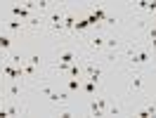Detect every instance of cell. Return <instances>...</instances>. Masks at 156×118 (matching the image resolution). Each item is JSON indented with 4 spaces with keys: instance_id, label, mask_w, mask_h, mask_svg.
Here are the masks:
<instances>
[{
    "instance_id": "1",
    "label": "cell",
    "mask_w": 156,
    "mask_h": 118,
    "mask_svg": "<svg viewBox=\"0 0 156 118\" xmlns=\"http://www.w3.org/2000/svg\"><path fill=\"white\" fill-rule=\"evenodd\" d=\"M78 54L73 52V50H64V52H59V64H66V66H71V64H76Z\"/></svg>"
},
{
    "instance_id": "2",
    "label": "cell",
    "mask_w": 156,
    "mask_h": 118,
    "mask_svg": "<svg viewBox=\"0 0 156 118\" xmlns=\"http://www.w3.org/2000/svg\"><path fill=\"white\" fill-rule=\"evenodd\" d=\"M12 14H14V19H31V10L24 7V5H14V7H12Z\"/></svg>"
},
{
    "instance_id": "3",
    "label": "cell",
    "mask_w": 156,
    "mask_h": 118,
    "mask_svg": "<svg viewBox=\"0 0 156 118\" xmlns=\"http://www.w3.org/2000/svg\"><path fill=\"white\" fill-rule=\"evenodd\" d=\"M90 47L92 50H102L104 47V43H107V38H102V36H92V38H88Z\"/></svg>"
},
{
    "instance_id": "4",
    "label": "cell",
    "mask_w": 156,
    "mask_h": 118,
    "mask_svg": "<svg viewBox=\"0 0 156 118\" xmlns=\"http://www.w3.org/2000/svg\"><path fill=\"white\" fill-rule=\"evenodd\" d=\"M133 61H135V64H147V61H149V52H147V50H140V52H137V54H133Z\"/></svg>"
},
{
    "instance_id": "5",
    "label": "cell",
    "mask_w": 156,
    "mask_h": 118,
    "mask_svg": "<svg viewBox=\"0 0 156 118\" xmlns=\"http://www.w3.org/2000/svg\"><path fill=\"white\" fill-rule=\"evenodd\" d=\"M73 26H76V17L66 12V17H64V24H62V31H71Z\"/></svg>"
},
{
    "instance_id": "6",
    "label": "cell",
    "mask_w": 156,
    "mask_h": 118,
    "mask_svg": "<svg viewBox=\"0 0 156 118\" xmlns=\"http://www.w3.org/2000/svg\"><path fill=\"white\" fill-rule=\"evenodd\" d=\"M10 47H12V38L5 36V33H0V52H7Z\"/></svg>"
},
{
    "instance_id": "7",
    "label": "cell",
    "mask_w": 156,
    "mask_h": 118,
    "mask_svg": "<svg viewBox=\"0 0 156 118\" xmlns=\"http://www.w3.org/2000/svg\"><path fill=\"white\" fill-rule=\"evenodd\" d=\"M5 26H7L10 31H21V29H24V21H21V19H10Z\"/></svg>"
},
{
    "instance_id": "8",
    "label": "cell",
    "mask_w": 156,
    "mask_h": 118,
    "mask_svg": "<svg viewBox=\"0 0 156 118\" xmlns=\"http://www.w3.org/2000/svg\"><path fill=\"white\" fill-rule=\"evenodd\" d=\"M66 88L71 90V92H76V90H80V80H76V78L66 80Z\"/></svg>"
},
{
    "instance_id": "9",
    "label": "cell",
    "mask_w": 156,
    "mask_h": 118,
    "mask_svg": "<svg viewBox=\"0 0 156 118\" xmlns=\"http://www.w3.org/2000/svg\"><path fill=\"white\" fill-rule=\"evenodd\" d=\"M7 92H10V97H12V99H14V97H19V85H17V83H12Z\"/></svg>"
},
{
    "instance_id": "10",
    "label": "cell",
    "mask_w": 156,
    "mask_h": 118,
    "mask_svg": "<svg viewBox=\"0 0 156 118\" xmlns=\"http://www.w3.org/2000/svg\"><path fill=\"white\" fill-rule=\"evenodd\" d=\"M95 90H97V83L88 80V83H85V92H88V95H95Z\"/></svg>"
},
{
    "instance_id": "11",
    "label": "cell",
    "mask_w": 156,
    "mask_h": 118,
    "mask_svg": "<svg viewBox=\"0 0 156 118\" xmlns=\"http://www.w3.org/2000/svg\"><path fill=\"white\" fill-rule=\"evenodd\" d=\"M130 88H133V90H140V88H142V78H140V76H135V78L130 80Z\"/></svg>"
},
{
    "instance_id": "12",
    "label": "cell",
    "mask_w": 156,
    "mask_h": 118,
    "mask_svg": "<svg viewBox=\"0 0 156 118\" xmlns=\"http://www.w3.org/2000/svg\"><path fill=\"white\" fill-rule=\"evenodd\" d=\"M104 45H107L109 50H114V47H118V40H116V38H107V43H104Z\"/></svg>"
},
{
    "instance_id": "13",
    "label": "cell",
    "mask_w": 156,
    "mask_h": 118,
    "mask_svg": "<svg viewBox=\"0 0 156 118\" xmlns=\"http://www.w3.org/2000/svg\"><path fill=\"white\" fill-rule=\"evenodd\" d=\"M29 64H33V66H40V57H38V54H31V57H29Z\"/></svg>"
},
{
    "instance_id": "14",
    "label": "cell",
    "mask_w": 156,
    "mask_h": 118,
    "mask_svg": "<svg viewBox=\"0 0 156 118\" xmlns=\"http://www.w3.org/2000/svg\"><path fill=\"white\" fill-rule=\"evenodd\" d=\"M97 106L102 109L104 113H107V109H109V106H107V99H97Z\"/></svg>"
},
{
    "instance_id": "15",
    "label": "cell",
    "mask_w": 156,
    "mask_h": 118,
    "mask_svg": "<svg viewBox=\"0 0 156 118\" xmlns=\"http://www.w3.org/2000/svg\"><path fill=\"white\" fill-rule=\"evenodd\" d=\"M7 116H19V109L17 106H7Z\"/></svg>"
},
{
    "instance_id": "16",
    "label": "cell",
    "mask_w": 156,
    "mask_h": 118,
    "mask_svg": "<svg viewBox=\"0 0 156 118\" xmlns=\"http://www.w3.org/2000/svg\"><path fill=\"white\" fill-rule=\"evenodd\" d=\"M147 113H149V116H154V113H156V104H149V106H147Z\"/></svg>"
},
{
    "instance_id": "17",
    "label": "cell",
    "mask_w": 156,
    "mask_h": 118,
    "mask_svg": "<svg viewBox=\"0 0 156 118\" xmlns=\"http://www.w3.org/2000/svg\"><path fill=\"white\" fill-rule=\"evenodd\" d=\"M0 92H2V80H0Z\"/></svg>"
}]
</instances>
